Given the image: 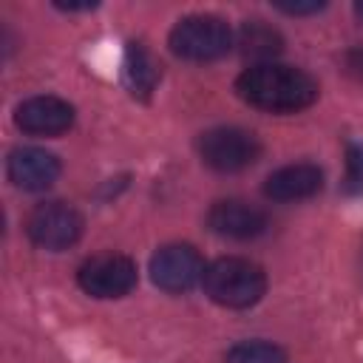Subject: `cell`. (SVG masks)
Segmentation results:
<instances>
[{
    "instance_id": "obj_1",
    "label": "cell",
    "mask_w": 363,
    "mask_h": 363,
    "mask_svg": "<svg viewBox=\"0 0 363 363\" xmlns=\"http://www.w3.org/2000/svg\"><path fill=\"white\" fill-rule=\"evenodd\" d=\"M318 82L312 74L284 62L250 65L235 79V94L264 113H298L318 99Z\"/></svg>"
},
{
    "instance_id": "obj_2",
    "label": "cell",
    "mask_w": 363,
    "mask_h": 363,
    "mask_svg": "<svg viewBox=\"0 0 363 363\" xmlns=\"http://www.w3.org/2000/svg\"><path fill=\"white\" fill-rule=\"evenodd\" d=\"M201 286L204 295L224 309H250L267 292V272L250 258L224 255L204 267Z\"/></svg>"
},
{
    "instance_id": "obj_3",
    "label": "cell",
    "mask_w": 363,
    "mask_h": 363,
    "mask_svg": "<svg viewBox=\"0 0 363 363\" xmlns=\"http://www.w3.org/2000/svg\"><path fill=\"white\" fill-rule=\"evenodd\" d=\"M167 45L179 60L213 62L233 48V28L218 14H187L170 28Z\"/></svg>"
},
{
    "instance_id": "obj_4",
    "label": "cell",
    "mask_w": 363,
    "mask_h": 363,
    "mask_svg": "<svg viewBox=\"0 0 363 363\" xmlns=\"http://www.w3.org/2000/svg\"><path fill=\"white\" fill-rule=\"evenodd\" d=\"M199 156L216 173H238L258 162L261 142L252 130L235 125H218L199 136Z\"/></svg>"
},
{
    "instance_id": "obj_5",
    "label": "cell",
    "mask_w": 363,
    "mask_h": 363,
    "mask_svg": "<svg viewBox=\"0 0 363 363\" xmlns=\"http://www.w3.org/2000/svg\"><path fill=\"white\" fill-rule=\"evenodd\" d=\"M82 230H85L82 213L65 201H43L26 218V233L31 244L48 252L74 247L82 238Z\"/></svg>"
},
{
    "instance_id": "obj_6",
    "label": "cell",
    "mask_w": 363,
    "mask_h": 363,
    "mask_svg": "<svg viewBox=\"0 0 363 363\" xmlns=\"http://www.w3.org/2000/svg\"><path fill=\"white\" fill-rule=\"evenodd\" d=\"M139 281L136 264L122 255V252H99L91 255L79 269H77V284L82 286V292H88L91 298H122L128 295Z\"/></svg>"
},
{
    "instance_id": "obj_7",
    "label": "cell",
    "mask_w": 363,
    "mask_h": 363,
    "mask_svg": "<svg viewBox=\"0 0 363 363\" xmlns=\"http://www.w3.org/2000/svg\"><path fill=\"white\" fill-rule=\"evenodd\" d=\"M204 275V261L190 244H164L150 255V281L164 292H187Z\"/></svg>"
},
{
    "instance_id": "obj_8",
    "label": "cell",
    "mask_w": 363,
    "mask_h": 363,
    "mask_svg": "<svg viewBox=\"0 0 363 363\" xmlns=\"http://www.w3.org/2000/svg\"><path fill=\"white\" fill-rule=\"evenodd\" d=\"M60 159L45 150V147H34V145H20L9 153L6 159V176L17 190L26 193H40L48 190L57 179H60Z\"/></svg>"
},
{
    "instance_id": "obj_9",
    "label": "cell",
    "mask_w": 363,
    "mask_h": 363,
    "mask_svg": "<svg viewBox=\"0 0 363 363\" xmlns=\"http://www.w3.org/2000/svg\"><path fill=\"white\" fill-rule=\"evenodd\" d=\"M14 125L31 136H60L74 125V105L51 94L28 96L14 108Z\"/></svg>"
},
{
    "instance_id": "obj_10",
    "label": "cell",
    "mask_w": 363,
    "mask_h": 363,
    "mask_svg": "<svg viewBox=\"0 0 363 363\" xmlns=\"http://www.w3.org/2000/svg\"><path fill=\"white\" fill-rule=\"evenodd\" d=\"M207 227L221 238L250 241L269 227V218L258 204L244 199H221L207 210Z\"/></svg>"
},
{
    "instance_id": "obj_11",
    "label": "cell",
    "mask_w": 363,
    "mask_h": 363,
    "mask_svg": "<svg viewBox=\"0 0 363 363\" xmlns=\"http://www.w3.org/2000/svg\"><path fill=\"white\" fill-rule=\"evenodd\" d=\"M323 187V170L312 162H295L272 170L264 179V196L269 201H303L318 196Z\"/></svg>"
},
{
    "instance_id": "obj_12",
    "label": "cell",
    "mask_w": 363,
    "mask_h": 363,
    "mask_svg": "<svg viewBox=\"0 0 363 363\" xmlns=\"http://www.w3.org/2000/svg\"><path fill=\"white\" fill-rule=\"evenodd\" d=\"M122 74H125V85L136 99H150V94L159 85L162 68L153 60V54L142 45V43H128L125 48V62H122Z\"/></svg>"
},
{
    "instance_id": "obj_13",
    "label": "cell",
    "mask_w": 363,
    "mask_h": 363,
    "mask_svg": "<svg viewBox=\"0 0 363 363\" xmlns=\"http://www.w3.org/2000/svg\"><path fill=\"white\" fill-rule=\"evenodd\" d=\"M238 45L241 54L252 60V65H264L275 62V57L284 51V37L264 20H247L238 31Z\"/></svg>"
},
{
    "instance_id": "obj_14",
    "label": "cell",
    "mask_w": 363,
    "mask_h": 363,
    "mask_svg": "<svg viewBox=\"0 0 363 363\" xmlns=\"http://www.w3.org/2000/svg\"><path fill=\"white\" fill-rule=\"evenodd\" d=\"M224 363H286V352L272 340H241L230 346Z\"/></svg>"
},
{
    "instance_id": "obj_15",
    "label": "cell",
    "mask_w": 363,
    "mask_h": 363,
    "mask_svg": "<svg viewBox=\"0 0 363 363\" xmlns=\"http://www.w3.org/2000/svg\"><path fill=\"white\" fill-rule=\"evenodd\" d=\"M346 193H363V142L349 139L346 142V176H343Z\"/></svg>"
},
{
    "instance_id": "obj_16",
    "label": "cell",
    "mask_w": 363,
    "mask_h": 363,
    "mask_svg": "<svg viewBox=\"0 0 363 363\" xmlns=\"http://www.w3.org/2000/svg\"><path fill=\"white\" fill-rule=\"evenodd\" d=\"M272 6H275L278 11H284V14H289V17L318 14V11H323V9H326V3H320V0H275Z\"/></svg>"
},
{
    "instance_id": "obj_17",
    "label": "cell",
    "mask_w": 363,
    "mask_h": 363,
    "mask_svg": "<svg viewBox=\"0 0 363 363\" xmlns=\"http://www.w3.org/2000/svg\"><path fill=\"white\" fill-rule=\"evenodd\" d=\"M343 62H346V71H349L354 79H360V82H363V45L349 48V51H346V57H343Z\"/></svg>"
},
{
    "instance_id": "obj_18",
    "label": "cell",
    "mask_w": 363,
    "mask_h": 363,
    "mask_svg": "<svg viewBox=\"0 0 363 363\" xmlns=\"http://www.w3.org/2000/svg\"><path fill=\"white\" fill-rule=\"evenodd\" d=\"M57 9H62V11H91V9H96V3H57Z\"/></svg>"
},
{
    "instance_id": "obj_19",
    "label": "cell",
    "mask_w": 363,
    "mask_h": 363,
    "mask_svg": "<svg viewBox=\"0 0 363 363\" xmlns=\"http://www.w3.org/2000/svg\"><path fill=\"white\" fill-rule=\"evenodd\" d=\"M354 17L363 23V0H357V3H354Z\"/></svg>"
}]
</instances>
